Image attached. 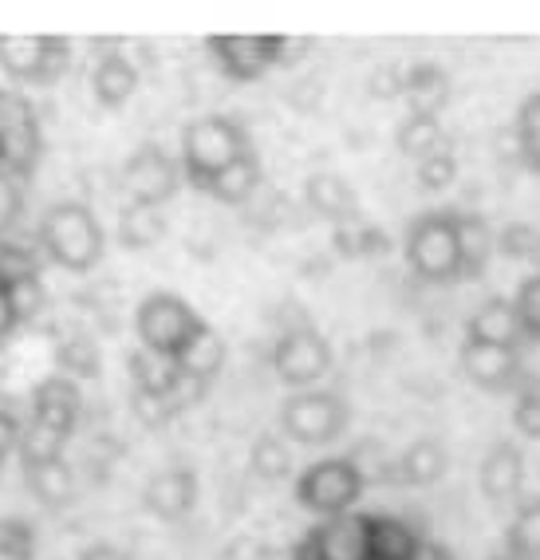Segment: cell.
Returning <instances> with one entry per match:
<instances>
[{
  "label": "cell",
  "instance_id": "19",
  "mask_svg": "<svg viewBox=\"0 0 540 560\" xmlns=\"http://www.w3.org/2000/svg\"><path fill=\"white\" fill-rule=\"evenodd\" d=\"M466 340L473 343H493V348H517L525 343L517 324V312H513V301H501V296H490L466 324Z\"/></svg>",
  "mask_w": 540,
  "mask_h": 560
},
{
  "label": "cell",
  "instance_id": "13",
  "mask_svg": "<svg viewBox=\"0 0 540 560\" xmlns=\"http://www.w3.org/2000/svg\"><path fill=\"white\" fill-rule=\"evenodd\" d=\"M461 368L466 380L485 390H505L525 383V363L517 348H493V343H461Z\"/></svg>",
  "mask_w": 540,
  "mask_h": 560
},
{
  "label": "cell",
  "instance_id": "5",
  "mask_svg": "<svg viewBox=\"0 0 540 560\" xmlns=\"http://www.w3.org/2000/svg\"><path fill=\"white\" fill-rule=\"evenodd\" d=\"M351 410L336 390H301L281 407V434L301 446H328L348 431Z\"/></svg>",
  "mask_w": 540,
  "mask_h": 560
},
{
  "label": "cell",
  "instance_id": "3",
  "mask_svg": "<svg viewBox=\"0 0 540 560\" xmlns=\"http://www.w3.org/2000/svg\"><path fill=\"white\" fill-rule=\"evenodd\" d=\"M206 328L210 324L201 320L178 292H151L134 312V331H139L142 348L166 355V360H178Z\"/></svg>",
  "mask_w": 540,
  "mask_h": 560
},
{
  "label": "cell",
  "instance_id": "52",
  "mask_svg": "<svg viewBox=\"0 0 540 560\" xmlns=\"http://www.w3.org/2000/svg\"><path fill=\"white\" fill-rule=\"evenodd\" d=\"M490 560H517V557H513L509 549H497V552H490Z\"/></svg>",
  "mask_w": 540,
  "mask_h": 560
},
{
  "label": "cell",
  "instance_id": "1",
  "mask_svg": "<svg viewBox=\"0 0 540 560\" xmlns=\"http://www.w3.org/2000/svg\"><path fill=\"white\" fill-rule=\"evenodd\" d=\"M245 154H253L249 135L240 122L225 119V115H206L181 130V174L198 190H206L218 174H225Z\"/></svg>",
  "mask_w": 540,
  "mask_h": 560
},
{
  "label": "cell",
  "instance_id": "38",
  "mask_svg": "<svg viewBox=\"0 0 540 560\" xmlns=\"http://www.w3.org/2000/svg\"><path fill=\"white\" fill-rule=\"evenodd\" d=\"M36 525L24 517H0V560H32L36 557Z\"/></svg>",
  "mask_w": 540,
  "mask_h": 560
},
{
  "label": "cell",
  "instance_id": "7",
  "mask_svg": "<svg viewBox=\"0 0 540 560\" xmlns=\"http://www.w3.org/2000/svg\"><path fill=\"white\" fill-rule=\"evenodd\" d=\"M44 151V135L36 107L24 100L21 91L0 88V159L12 178H28L36 171Z\"/></svg>",
  "mask_w": 540,
  "mask_h": 560
},
{
  "label": "cell",
  "instance_id": "16",
  "mask_svg": "<svg viewBox=\"0 0 540 560\" xmlns=\"http://www.w3.org/2000/svg\"><path fill=\"white\" fill-rule=\"evenodd\" d=\"M481 493L493 501V505H505V501H517L525 490V454L513 446V442H497L490 446V454L481 458Z\"/></svg>",
  "mask_w": 540,
  "mask_h": 560
},
{
  "label": "cell",
  "instance_id": "14",
  "mask_svg": "<svg viewBox=\"0 0 540 560\" xmlns=\"http://www.w3.org/2000/svg\"><path fill=\"white\" fill-rule=\"evenodd\" d=\"M80 410H83V395H80V383L68 380V375H48V380L36 383V390H32V419L48 422V427H56L60 434L75 431V422H80Z\"/></svg>",
  "mask_w": 540,
  "mask_h": 560
},
{
  "label": "cell",
  "instance_id": "8",
  "mask_svg": "<svg viewBox=\"0 0 540 560\" xmlns=\"http://www.w3.org/2000/svg\"><path fill=\"white\" fill-rule=\"evenodd\" d=\"M71 63V44L63 36H0V68L12 80L56 83Z\"/></svg>",
  "mask_w": 540,
  "mask_h": 560
},
{
  "label": "cell",
  "instance_id": "17",
  "mask_svg": "<svg viewBox=\"0 0 540 560\" xmlns=\"http://www.w3.org/2000/svg\"><path fill=\"white\" fill-rule=\"evenodd\" d=\"M304 198H308V210L316 213V218L331 221V230L363 218L360 194L351 190V182L340 178V174H312L308 186H304Z\"/></svg>",
  "mask_w": 540,
  "mask_h": 560
},
{
  "label": "cell",
  "instance_id": "51",
  "mask_svg": "<svg viewBox=\"0 0 540 560\" xmlns=\"http://www.w3.org/2000/svg\"><path fill=\"white\" fill-rule=\"evenodd\" d=\"M414 560H454V552L446 545H438V540H422V549Z\"/></svg>",
  "mask_w": 540,
  "mask_h": 560
},
{
  "label": "cell",
  "instance_id": "55",
  "mask_svg": "<svg viewBox=\"0 0 540 560\" xmlns=\"http://www.w3.org/2000/svg\"><path fill=\"white\" fill-rule=\"evenodd\" d=\"M0 470H4V458H0Z\"/></svg>",
  "mask_w": 540,
  "mask_h": 560
},
{
  "label": "cell",
  "instance_id": "48",
  "mask_svg": "<svg viewBox=\"0 0 540 560\" xmlns=\"http://www.w3.org/2000/svg\"><path fill=\"white\" fill-rule=\"evenodd\" d=\"M16 446H21V422L9 410H0V458H9Z\"/></svg>",
  "mask_w": 540,
  "mask_h": 560
},
{
  "label": "cell",
  "instance_id": "37",
  "mask_svg": "<svg viewBox=\"0 0 540 560\" xmlns=\"http://www.w3.org/2000/svg\"><path fill=\"white\" fill-rule=\"evenodd\" d=\"M24 280H40V253L16 241H0V284H24Z\"/></svg>",
  "mask_w": 540,
  "mask_h": 560
},
{
  "label": "cell",
  "instance_id": "18",
  "mask_svg": "<svg viewBox=\"0 0 540 560\" xmlns=\"http://www.w3.org/2000/svg\"><path fill=\"white\" fill-rule=\"evenodd\" d=\"M402 100L411 107V115H426L438 119L446 103H450V75L438 63L422 60L414 68H407V83H402Z\"/></svg>",
  "mask_w": 540,
  "mask_h": 560
},
{
  "label": "cell",
  "instance_id": "15",
  "mask_svg": "<svg viewBox=\"0 0 540 560\" xmlns=\"http://www.w3.org/2000/svg\"><path fill=\"white\" fill-rule=\"evenodd\" d=\"M142 501L159 521H181L198 505V474L190 466H171V470L154 474L146 481Z\"/></svg>",
  "mask_w": 540,
  "mask_h": 560
},
{
  "label": "cell",
  "instance_id": "42",
  "mask_svg": "<svg viewBox=\"0 0 540 560\" xmlns=\"http://www.w3.org/2000/svg\"><path fill=\"white\" fill-rule=\"evenodd\" d=\"M513 427L525 439H540V383H520L517 399H513Z\"/></svg>",
  "mask_w": 540,
  "mask_h": 560
},
{
  "label": "cell",
  "instance_id": "28",
  "mask_svg": "<svg viewBox=\"0 0 540 560\" xmlns=\"http://www.w3.org/2000/svg\"><path fill=\"white\" fill-rule=\"evenodd\" d=\"M260 174L265 171H260V159H257V151H253L240 162H233L225 174H218V178L206 186V194L218 198V201H225V206H240V201H249L253 190L260 186Z\"/></svg>",
  "mask_w": 540,
  "mask_h": 560
},
{
  "label": "cell",
  "instance_id": "29",
  "mask_svg": "<svg viewBox=\"0 0 540 560\" xmlns=\"http://www.w3.org/2000/svg\"><path fill=\"white\" fill-rule=\"evenodd\" d=\"M56 368H60V375H68V380H99L103 371V355H99V343L91 340V336H63L60 343H56Z\"/></svg>",
  "mask_w": 540,
  "mask_h": 560
},
{
  "label": "cell",
  "instance_id": "11",
  "mask_svg": "<svg viewBox=\"0 0 540 560\" xmlns=\"http://www.w3.org/2000/svg\"><path fill=\"white\" fill-rule=\"evenodd\" d=\"M181 162H174L171 154L154 147V142H142L139 151L127 159V171H122V182H127V190L134 201L142 206H162V201H171L181 186Z\"/></svg>",
  "mask_w": 540,
  "mask_h": 560
},
{
  "label": "cell",
  "instance_id": "45",
  "mask_svg": "<svg viewBox=\"0 0 540 560\" xmlns=\"http://www.w3.org/2000/svg\"><path fill=\"white\" fill-rule=\"evenodd\" d=\"M21 210H24V198H21V186L12 174H0V237L21 221Z\"/></svg>",
  "mask_w": 540,
  "mask_h": 560
},
{
  "label": "cell",
  "instance_id": "23",
  "mask_svg": "<svg viewBox=\"0 0 540 560\" xmlns=\"http://www.w3.org/2000/svg\"><path fill=\"white\" fill-rule=\"evenodd\" d=\"M446 470H450V451L438 439H419L399 454L402 486H434Z\"/></svg>",
  "mask_w": 540,
  "mask_h": 560
},
{
  "label": "cell",
  "instance_id": "47",
  "mask_svg": "<svg viewBox=\"0 0 540 560\" xmlns=\"http://www.w3.org/2000/svg\"><path fill=\"white\" fill-rule=\"evenodd\" d=\"M402 83H407V71H402L399 63H387V68H379L371 75V95H375V100H399Z\"/></svg>",
  "mask_w": 540,
  "mask_h": 560
},
{
  "label": "cell",
  "instance_id": "43",
  "mask_svg": "<svg viewBox=\"0 0 540 560\" xmlns=\"http://www.w3.org/2000/svg\"><path fill=\"white\" fill-rule=\"evenodd\" d=\"M130 410H134V419H139L142 427H151V431H162V427L178 415L171 395H151V390H134V395H130Z\"/></svg>",
  "mask_w": 540,
  "mask_h": 560
},
{
  "label": "cell",
  "instance_id": "27",
  "mask_svg": "<svg viewBox=\"0 0 540 560\" xmlns=\"http://www.w3.org/2000/svg\"><path fill=\"white\" fill-rule=\"evenodd\" d=\"M395 142L407 159L422 162L438 151H450L446 147V130H442V119H426V115H407L395 130Z\"/></svg>",
  "mask_w": 540,
  "mask_h": 560
},
{
  "label": "cell",
  "instance_id": "32",
  "mask_svg": "<svg viewBox=\"0 0 540 560\" xmlns=\"http://www.w3.org/2000/svg\"><path fill=\"white\" fill-rule=\"evenodd\" d=\"M513 139H517V159L525 171L540 174V88L517 107L513 119Z\"/></svg>",
  "mask_w": 540,
  "mask_h": 560
},
{
  "label": "cell",
  "instance_id": "22",
  "mask_svg": "<svg viewBox=\"0 0 540 560\" xmlns=\"http://www.w3.org/2000/svg\"><path fill=\"white\" fill-rule=\"evenodd\" d=\"M134 88H139V71H134V63H130L127 56H119V51H107V56L95 63V71H91V91H95V100H99L103 107H122V103L134 95Z\"/></svg>",
  "mask_w": 540,
  "mask_h": 560
},
{
  "label": "cell",
  "instance_id": "26",
  "mask_svg": "<svg viewBox=\"0 0 540 560\" xmlns=\"http://www.w3.org/2000/svg\"><path fill=\"white\" fill-rule=\"evenodd\" d=\"M166 237V213L159 206H142V201H130L119 218V241L127 249H151Z\"/></svg>",
  "mask_w": 540,
  "mask_h": 560
},
{
  "label": "cell",
  "instance_id": "46",
  "mask_svg": "<svg viewBox=\"0 0 540 560\" xmlns=\"http://www.w3.org/2000/svg\"><path fill=\"white\" fill-rule=\"evenodd\" d=\"M206 390H210V383H206V380H198V375H186V371H178V380H174V387H171L174 410L198 407V402L206 399Z\"/></svg>",
  "mask_w": 540,
  "mask_h": 560
},
{
  "label": "cell",
  "instance_id": "10",
  "mask_svg": "<svg viewBox=\"0 0 540 560\" xmlns=\"http://www.w3.org/2000/svg\"><path fill=\"white\" fill-rule=\"evenodd\" d=\"M206 48L233 83H253L281 63L284 36H206Z\"/></svg>",
  "mask_w": 540,
  "mask_h": 560
},
{
  "label": "cell",
  "instance_id": "21",
  "mask_svg": "<svg viewBox=\"0 0 540 560\" xmlns=\"http://www.w3.org/2000/svg\"><path fill=\"white\" fill-rule=\"evenodd\" d=\"M458 218V249H461V277H485L490 257L497 249V233L490 230V221L478 213H454Z\"/></svg>",
  "mask_w": 540,
  "mask_h": 560
},
{
  "label": "cell",
  "instance_id": "36",
  "mask_svg": "<svg viewBox=\"0 0 540 560\" xmlns=\"http://www.w3.org/2000/svg\"><path fill=\"white\" fill-rule=\"evenodd\" d=\"M505 549L517 560H540V501L517 510L509 533H505Z\"/></svg>",
  "mask_w": 540,
  "mask_h": 560
},
{
  "label": "cell",
  "instance_id": "30",
  "mask_svg": "<svg viewBox=\"0 0 540 560\" xmlns=\"http://www.w3.org/2000/svg\"><path fill=\"white\" fill-rule=\"evenodd\" d=\"M127 375L134 380V390H151V395H171L174 380H178V363L166 355L139 348L127 355Z\"/></svg>",
  "mask_w": 540,
  "mask_h": 560
},
{
  "label": "cell",
  "instance_id": "54",
  "mask_svg": "<svg viewBox=\"0 0 540 560\" xmlns=\"http://www.w3.org/2000/svg\"><path fill=\"white\" fill-rule=\"evenodd\" d=\"M0 174H9V171H4V159H0Z\"/></svg>",
  "mask_w": 540,
  "mask_h": 560
},
{
  "label": "cell",
  "instance_id": "35",
  "mask_svg": "<svg viewBox=\"0 0 540 560\" xmlns=\"http://www.w3.org/2000/svg\"><path fill=\"white\" fill-rule=\"evenodd\" d=\"M63 446H68V434H60L56 427H48V422H40V419H32L21 431L24 466H32V462H60Z\"/></svg>",
  "mask_w": 540,
  "mask_h": 560
},
{
  "label": "cell",
  "instance_id": "49",
  "mask_svg": "<svg viewBox=\"0 0 540 560\" xmlns=\"http://www.w3.org/2000/svg\"><path fill=\"white\" fill-rule=\"evenodd\" d=\"M16 324H21V320H16V304H12V292L0 284V343L9 340Z\"/></svg>",
  "mask_w": 540,
  "mask_h": 560
},
{
  "label": "cell",
  "instance_id": "25",
  "mask_svg": "<svg viewBox=\"0 0 540 560\" xmlns=\"http://www.w3.org/2000/svg\"><path fill=\"white\" fill-rule=\"evenodd\" d=\"M331 245L340 257H351V260H371V257H383L390 249L387 233L379 225H371L367 218H355L348 225H336L331 230Z\"/></svg>",
  "mask_w": 540,
  "mask_h": 560
},
{
  "label": "cell",
  "instance_id": "6",
  "mask_svg": "<svg viewBox=\"0 0 540 560\" xmlns=\"http://www.w3.org/2000/svg\"><path fill=\"white\" fill-rule=\"evenodd\" d=\"M363 490H367V486H363L360 470H355L348 458H324L301 474V481H296V501H301L308 513L328 521V517L351 513V505L363 498Z\"/></svg>",
  "mask_w": 540,
  "mask_h": 560
},
{
  "label": "cell",
  "instance_id": "39",
  "mask_svg": "<svg viewBox=\"0 0 540 560\" xmlns=\"http://www.w3.org/2000/svg\"><path fill=\"white\" fill-rule=\"evenodd\" d=\"M513 312H517L525 343H540V272L520 280L517 296H513Z\"/></svg>",
  "mask_w": 540,
  "mask_h": 560
},
{
  "label": "cell",
  "instance_id": "34",
  "mask_svg": "<svg viewBox=\"0 0 540 560\" xmlns=\"http://www.w3.org/2000/svg\"><path fill=\"white\" fill-rule=\"evenodd\" d=\"M249 466L260 481H284L292 474V451L281 434H260L249 451Z\"/></svg>",
  "mask_w": 540,
  "mask_h": 560
},
{
  "label": "cell",
  "instance_id": "31",
  "mask_svg": "<svg viewBox=\"0 0 540 560\" xmlns=\"http://www.w3.org/2000/svg\"><path fill=\"white\" fill-rule=\"evenodd\" d=\"M174 363H178V371H186V375H198V380L213 383L218 380V371L225 368V340H221L213 328H206Z\"/></svg>",
  "mask_w": 540,
  "mask_h": 560
},
{
  "label": "cell",
  "instance_id": "4",
  "mask_svg": "<svg viewBox=\"0 0 540 560\" xmlns=\"http://www.w3.org/2000/svg\"><path fill=\"white\" fill-rule=\"evenodd\" d=\"M407 265L426 284H450L461 277L458 218L446 210L422 213L407 230Z\"/></svg>",
  "mask_w": 540,
  "mask_h": 560
},
{
  "label": "cell",
  "instance_id": "24",
  "mask_svg": "<svg viewBox=\"0 0 540 560\" xmlns=\"http://www.w3.org/2000/svg\"><path fill=\"white\" fill-rule=\"evenodd\" d=\"M24 481H28L32 498L40 501L44 510H63L75 498V478H71L68 462H32L24 466Z\"/></svg>",
  "mask_w": 540,
  "mask_h": 560
},
{
  "label": "cell",
  "instance_id": "41",
  "mask_svg": "<svg viewBox=\"0 0 540 560\" xmlns=\"http://www.w3.org/2000/svg\"><path fill=\"white\" fill-rule=\"evenodd\" d=\"M414 174H419V186L426 194H438V190H450L454 178H458V159L450 151H438L431 159L414 162Z\"/></svg>",
  "mask_w": 540,
  "mask_h": 560
},
{
  "label": "cell",
  "instance_id": "9",
  "mask_svg": "<svg viewBox=\"0 0 540 560\" xmlns=\"http://www.w3.org/2000/svg\"><path fill=\"white\" fill-rule=\"evenodd\" d=\"M272 368H277V380L289 387H312L331 371V343L308 324L289 328L272 348Z\"/></svg>",
  "mask_w": 540,
  "mask_h": 560
},
{
  "label": "cell",
  "instance_id": "40",
  "mask_svg": "<svg viewBox=\"0 0 540 560\" xmlns=\"http://www.w3.org/2000/svg\"><path fill=\"white\" fill-rule=\"evenodd\" d=\"M497 253L509 260H537L540 257V230L529 221H513L497 233Z\"/></svg>",
  "mask_w": 540,
  "mask_h": 560
},
{
  "label": "cell",
  "instance_id": "53",
  "mask_svg": "<svg viewBox=\"0 0 540 560\" xmlns=\"http://www.w3.org/2000/svg\"><path fill=\"white\" fill-rule=\"evenodd\" d=\"M292 560H308V557H304V552H301V549H296V557H292Z\"/></svg>",
  "mask_w": 540,
  "mask_h": 560
},
{
  "label": "cell",
  "instance_id": "44",
  "mask_svg": "<svg viewBox=\"0 0 540 560\" xmlns=\"http://www.w3.org/2000/svg\"><path fill=\"white\" fill-rule=\"evenodd\" d=\"M12 304H16V320L21 324H28V320H36L44 312V284L40 280H24V284H12Z\"/></svg>",
  "mask_w": 540,
  "mask_h": 560
},
{
  "label": "cell",
  "instance_id": "2",
  "mask_svg": "<svg viewBox=\"0 0 540 560\" xmlns=\"http://www.w3.org/2000/svg\"><path fill=\"white\" fill-rule=\"evenodd\" d=\"M40 249L48 253L60 269L87 272L103 257V225L83 201H63L51 206L40 218Z\"/></svg>",
  "mask_w": 540,
  "mask_h": 560
},
{
  "label": "cell",
  "instance_id": "20",
  "mask_svg": "<svg viewBox=\"0 0 540 560\" xmlns=\"http://www.w3.org/2000/svg\"><path fill=\"white\" fill-rule=\"evenodd\" d=\"M422 549V537L414 525L390 513H367V552L371 560H414Z\"/></svg>",
  "mask_w": 540,
  "mask_h": 560
},
{
  "label": "cell",
  "instance_id": "33",
  "mask_svg": "<svg viewBox=\"0 0 540 560\" xmlns=\"http://www.w3.org/2000/svg\"><path fill=\"white\" fill-rule=\"evenodd\" d=\"M348 462L360 470L363 486H375V481H399V458L387 451V442L379 439H363L355 451L348 454Z\"/></svg>",
  "mask_w": 540,
  "mask_h": 560
},
{
  "label": "cell",
  "instance_id": "50",
  "mask_svg": "<svg viewBox=\"0 0 540 560\" xmlns=\"http://www.w3.org/2000/svg\"><path fill=\"white\" fill-rule=\"evenodd\" d=\"M80 560H130V557L122 549H115V545H87L80 552Z\"/></svg>",
  "mask_w": 540,
  "mask_h": 560
},
{
  "label": "cell",
  "instance_id": "12",
  "mask_svg": "<svg viewBox=\"0 0 540 560\" xmlns=\"http://www.w3.org/2000/svg\"><path fill=\"white\" fill-rule=\"evenodd\" d=\"M301 552L308 560H371L367 552V513H343L304 537Z\"/></svg>",
  "mask_w": 540,
  "mask_h": 560
}]
</instances>
